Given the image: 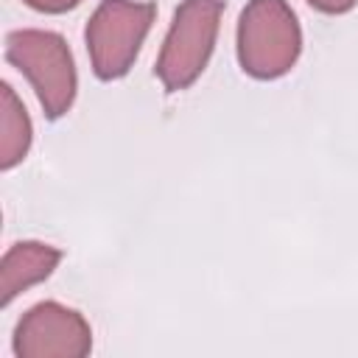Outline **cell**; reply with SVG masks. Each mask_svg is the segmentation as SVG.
<instances>
[{
	"instance_id": "1",
	"label": "cell",
	"mask_w": 358,
	"mask_h": 358,
	"mask_svg": "<svg viewBox=\"0 0 358 358\" xmlns=\"http://www.w3.org/2000/svg\"><path fill=\"white\" fill-rule=\"evenodd\" d=\"M238 64L257 81H274L299 62L302 28L288 0H249L238 17Z\"/></svg>"
},
{
	"instance_id": "2",
	"label": "cell",
	"mask_w": 358,
	"mask_h": 358,
	"mask_svg": "<svg viewBox=\"0 0 358 358\" xmlns=\"http://www.w3.org/2000/svg\"><path fill=\"white\" fill-rule=\"evenodd\" d=\"M6 59L28 78L50 120H59L73 109L78 76L70 45L62 34L45 28L11 31L6 36Z\"/></svg>"
},
{
	"instance_id": "3",
	"label": "cell",
	"mask_w": 358,
	"mask_h": 358,
	"mask_svg": "<svg viewBox=\"0 0 358 358\" xmlns=\"http://www.w3.org/2000/svg\"><path fill=\"white\" fill-rule=\"evenodd\" d=\"M221 14L224 0H182L176 6L154 67L168 92L187 90L204 73L215 50Z\"/></svg>"
},
{
	"instance_id": "4",
	"label": "cell",
	"mask_w": 358,
	"mask_h": 358,
	"mask_svg": "<svg viewBox=\"0 0 358 358\" xmlns=\"http://www.w3.org/2000/svg\"><path fill=\"white\" fill-rule=\"evenodd\" d=\"M154 17H157L154 3H140V0L98 3V8L92 11L84 28V42L92 73L101 81L123 78L134 67L140 48L154 25Z\"/></svg>"
},
{
	"instance_id": "5",
	"label": "cell",
	"mask_w": 358,
	"mask_h": 358,
	"mask_svg": "<svg viewBox=\"0 0 358 358\" xmlns=\"http://www.w3.org/2000/svg\"><path fill=\"white\" fill-rule=\"evenodd\" d=\"M11 350L17 358H87L92 352V327L76 308L45 299L22 313Z\"/></svg>"
},
{
	"instance_id": "6",
	"label": "cell",
	"mask_w": 358,
	"mask_h": 358,
	"mask_svg": "<svg viewBox=\"0 0 358 358\" xmlns=\"http://www.w3.org/2000/svg\"><path fill=\"white\" fill-rule=\"evenodd\" d=\"M62 260V252L42 241H20L6 249L0 260V305H11L14 296L48 280Z\"/></svg>"
},
{
	"instance_id": "7",
	"label": "cell",
	"mask_w": 358,
	"mask_h": 358,
	"mask_svg": "<svg viewBox=\"0 0 358 358\" xmlns=\"http://www.w3.org/2000/svg\"><path fill=\"white\" fill-rule=\"evenodd\" d=\"M34 143V126L25 112V103L17 98L8 81L0 84V168H17Z\"/></svg>"
},
{
	"instance_id": "8",
	"label": "cell",
	"mask_w": 358,
	"mask_h": 358,
	"mask_svg": "<svg viewBox=\"0 0 358 358\" xmlns=\"http://www.w3.org/2000/svg\"><path fill=\"white\" fill-rule=\"evenodd\" d=\"M28 8L42 11V14H64L70 8H76L81 0H22Z\"/></svg>"
},
{
	"instance_id": "9",
	"label": "cell",
	"mask_w": 358,
	"mask_h": 358,
	"mask_svg": "<svg viewBox=\"0 0 358 358\" xmlns=\"http://www.w3.org/2000/svg\"><path fill=\"white\" fill-rule=\"evenodd\" d=\"M355 3L358 0H308V6L322 14H347L355 8Z\"/></svg>"
}]
</instances>
